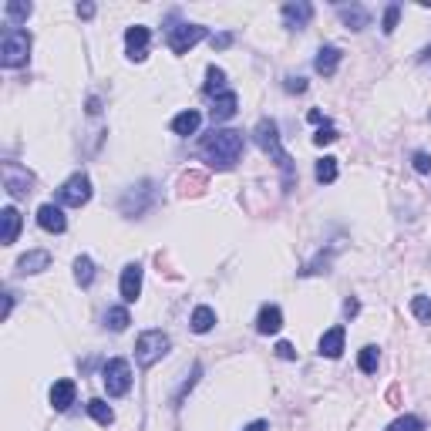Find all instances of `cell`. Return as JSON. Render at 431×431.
<instances>
[{
	"label": "cell",
	"mask_w": 431,
	"mask_h": 431,
	"mask_svg": "<svg viewBox=\"0 0 431 431\" xmlns=\"http://www.w3.org/2000/svg\"><path fill=\"white\" fill-rule=\"evenodd\" d=\"M283 88H287L290 94H304V92H307V77L287 75V81H283Z\"/></svg>",
	"instance_id": "8d00e7d4"
},
{
	"label": "cell",
	"mask_w": 431,
	"mask_h": 431,
	"mask_svg": "<svg viewBox=\"0 0 431 431\" xmlns=\"http://www.w3.org/2000/svg\"><path fill=\"white\" fill-rule=\"evenodd\" d=\"M4 14H7V20H11V27H14V24H20V20H27V17L34 14V4L7 0V4H4Z\"/></svg>",
	"instance_id": "f546056e"
},
{
	"label": "cell",
	"mask_w": 431,
	"mask_h": 431,
	"mask_svg": "<svg viewBox=\"0 0 431 431\" xmlns=\"http://www.w3.org/2000/svg\"><path fill=\"white\" fill-rule=\"evenodd\" d=\"M340 58H344V51H340L337 44H323L320 51H317V58H313V71H317V75H323V77L337 75Z\"/></svg>",
	"instance_id": "e0dca14e"
},
{
	"label": "cell",
	"mask_w": 431,
	"mask_h": 431,
	"mask_svg": "<svg viewBox=\"0 0 431 431\" xmlns=\"http://www.w3.org/2000/svg\"><path fill=\"white\" fill-rule=\"evenodd\" d=\"M101 111V101L98 98H88V115H98Z\"/></svg>",
	"instance_id": "f6af8a7d"
},
{
	"label": "cell",
	"mask_w": 431,
	"mask_h": 431,
	"mask_svg": "<svg viewBox=\"0 0 431 431\" xmlns=\"http://www.w3.org/2000/svg\"><path fill=\"white\" fill-rule=\"evenodd\" d=\"M307 118H310V122H313V125H323V115H320V111H317V108H313V111H310Z\"/></svg>",
	"instance_id": "bcb514c9"
},
{
	"label": "cell",
	"mask_w": 431,
	"mask_h": 431,
	"mask_svg": "<svg viewBox=\"0 0 431 431\" xmlns=\"http://www.w3.org/2000/svg\"><path fill=\"white\" fill-rule=\"evenodd\" d=\"M94 277H98V266H94L92 256H77L75 260V283L81 287V290H88L94 283Z\"/></svg>",
	"instance_id": "7402d4cb"
},
{
	"label": "cell",
	"mask_w": 431,
	"mask_h": 431,
	"mask_svg": "<svg viewBox=\"0 0 431 431\" xmlns=\"http://www.w3.org/2000/svg\"><path fill=\"white\" fill-rule=\"evenodd\" d=\"M0 219H4V246H11V243H17V236H20V213H17L14 206H7L4 213H0Z\"/></svg>",
	"instance_id": "603a6c76"
},
{
	"label": "cell",
	"mask_w": 431,
	"mask_h": 431,
	"mask_svg": "<svg viewBox=\"0 0 431 431\" xmlns=\"http://www.w3.org/2000/svg\"><path fill=\"white\" fill-rule=\"evenodd\" d=\"M266 428H270V425H266L263 418H256V421H249V425H246L243 431H266Z\"/></svg>",
	"instance_id": "ee69618b"
},
{
	"label": "cell",
	"mask_w": 431,
	"mask_h": 431,
	"mask_svg": "<svg viewBox=\"0 0 431 431\" xmlns=\"http://www.w3.org/2000/svg\"><path fill=\"white\" fill-rule=\"evenodd\" d=\"M11 310H14V293H11V290H4V320L11 317Z\"/></svg>",
	"instance_id": "7bdbcfd3"
},
{
	"label": "cell",
	"mask_w": 431,
	"mask_h": 431,
	"mask_svg": "<svg viewBox=\"0 0 431 431\" xmlns=\"http://www.w3.org/2000/svg\"><path fill=\"white\" fill-rule=\"evenodd\" d=\"M277 357H280V361H296V351H293L290 340H280V344H277Z\"/></svg>",
	"instance_id": "ab89813d"
},
{
	"label": "cell",
	"mask_w": 431,
	"mask_h": 431,
	"mask_svg": "<svg viewBox=\"0 0 431 431\" xmlns=\"http://www.w3.org/2000/svg\"><path fill=\"white\" fill-rule=\"evenodd\" d=\"M357 313H361V304H357L354 296H351V300H344V317H347V320H354Z\"/></svg>",
	"instance_id": "60d3db41"
},
{
	"label": "cell",
	"mask_w": 431,
	"mask_h": 431,
	"mask_svg": "<svg viewBox=\"0 0 431 431\" xmlns=\"http://www.w3.org/2000/svg\"><path fill=\"white\" fill-rule=\"evenodd\" d=\"M34 175L27 169H20L14 162H4V189H7V196L11 199H24L27 192H34Z\"/></svg>",
	"instance_id": "9c48e42d"
},
{
	"label": "cell",
	"mask_w": 431,
	"mask_h": 431,
	"mask_svg": "<svg viewBox=\"0 0 431 431\" xmlns=\"http://www.w3.org/2000/svg\"><path fill=\"white\" fill-rule=\"evenodd\" d=\"M337 139H340L337 128H334L330 122H323L320 128H317V135H313V145H320V149H323V145H330V142H337Z\"/></svg>",
	"instance_id": "e575fe53"
},
{
	"label": "cell",
	"mask_w": 431,
	"mask_h": 431,
	"mask_svg": "<svg viewBox=\"0 0 431 431\" xmlns=\"http://www.w3.org/2000/svg\"><path fill=\"white\" fill-rule=\"evenodd\" d=\"M209 41H213V47H216V51H226V47H232V41H236V34L223 31V34H213Z\"/></svg>",
	"instance_id": "f35d334b"
},
{
	"label": "cell",
	"mask_w": 431,
	"mask_h": 431,
	"mask_svg": "<svg viewBox=\"0 0 431 431\" xmlns=\"http://www.w3.org/2000/svg\"><path fill=\"white\" fill-rule=\"evenodd\" d=\"M51 266V253L47 249H27L20 260H17V277H34V273H44Z\"/></svg>",
	"instance_id": "5bb4252c"
},
{
	"label": "cell",
	"mask_w": 431,
	"mask_h": 431,
	"mask_svg": "<svg viewBox=\"0 0 431 431\" xmlns=\"http://www.w3.org/2000/svg\"><path fill=\"white\" fill-rule=\"evenodd\" d=\"M411 313H415L421 323H431V300L428 296H421V293L411 296Z\"/></svg>",
	"instance_id": "d6a6232c"
},
{
	"label": "cell",
	"mask_w": 431,
	"mask_h": 431,
	"mask_svg": "<svg viewBox=\"0 0 431 431\" xmlns=\"http://www.w3.org/2000/svg\"><path fill=\"white\" fill-rule=\"evenodd\" d=\"M94 14H98V7H94V4H77V17H81V20H92Z\"/></svg>",
	"instance_id": "b9f144b4"
},
{
	"label": "cell",
	"mask_w": 431,
	"mask_h": 431,
	"mask_svg": "<svg viewBox=\"0 0 431 431\" xmlns=\"http://www.w3.org/2000/svg\"><path fill=\"white\" fill-rule=\"evenodd\" d=\"M37 226H41L44 232H64V230H68V216H64L61 206L44 202V206L37 209Z\"/></svg>",
	"instance_id": "9a60e30c"
},
{
	"label": "cell",
	"mask_w": 431,
	"mask_h": 431,
	"mask_svg": "<svg viewBox=\"0 0 431 431\" xmlns=\"http://www.w3.org/2000/svg\"><path fill=\"white\" fill-rule=\"evenodd\" d=\"M75 394H77V385L71 377L54 381V387H51V408H54V411H68V408L75 404Z\"/></svg>",
	"instance_id": "ffe728a7"
},
{
	"label": "cell",
	"mask_w": 431,
	"mask_h": 431,
	"mask_svg": "<svg viewBox=\"0 0 431 431\" xmlns=\"http://www.w3.org/2000/svg\"><path fill=\"white\" fill-rule=\"evenodd\" d=\"M189 327H192L196 334H209V330L216 327V310L206 307V304H202V307H196V310H192V320H189Z\"/></svg>",
	"instance_id": "d4e9b609"
},
{
	"label": "cell",
	"mask_w": 431,
	"mask_h": 431,
	"mask_svg": "<svg viewBox=\"0 0 431 431\" xmlns=\"http://www.w3.org/2000/svg\"><path fill=\"white\" fill-rule=\"evenodd\" d=\"M149 41H152V31L145 24H135L125 31V54L128 61H145L149 58Z\"/></svg>",
	"instance_id": "30bf717a"
},
{
	"label": "cell",
	"mask_w": 431,
	"mask_h": 431,
	"mask_svg": "<svg viewBox=\"0 0 431 431\" xmlns=\"http://www.w3.org/2000/svg\"><path fill=\"white\" fill-rule=\"evenodd\" d=\"M398 20H401V4H387L385 20H381V31H385V34H394V27H398Z\"/></svg>",
	"instance_id": "836d02e7"
},
{
	"label": "cell",
	"mask_w": 431,
	"mask_h": 431,
	"mask_svg": "<svg viewBox=\"0 0 431 431\" xmlns=\"http://www.w3.org/2000/svg\"><path fill=\"white\" fill-rule=\"evenodd\" d=\"M128 323H132V317H128V310H125V307H108L105 327L111 330V334H122V330H128Z\"/></svg>",
	"instance_id": "83f0119b"
},
{
	"label": "cell",
	"mask_w": 431,
	"mask_h": 431,
	"mask_svg": "<svg viewBox=\"0 0 431 431\" xmlns=\"http://www.w3.org/2000/svg\"><path fill=\"white\" fill-rule=\"evenodd\" d=\"M118 290H122L125 304H135V300H139L142 296V263H125Z\"/></svg>",
	"instance_id": "7c38bea8"
},
{
	"label": "cell",
	"mask_w": 431,
	"mask_h": 431,
	"mask_svg": "<svg viewBox=\"0 0 431 431\" xmlns=\"http://www.w3.org/2000/svg\"><path fill=\"white\" fill-rule=\"evenodd\" d=\"M411 165H415V172L428 175V172H431V155L428 152H415V155H411Z\"/></svg>",
	"instance_id": "74e56055"
},
{
	"label": "cell",
	"mask_w": 431,
	"mask_h": 431,
	"mask_svg": "<svg viewBox=\"0 0 431 431\" xmlns=\"http://www.w3.org/2000/svg\"><path fill=\"white\" fill-rule=\"evenodd\" d=\"M280 327H283V310L277 304H263L256 313V330L263 337H270V334H280Z\"/></svg>",
	"instance_id": "ac0fdd59"
},
{
	"label": "cell",
	"mask_w": 431,
	"mask_h": 431,
	"mask_svg": "<svg viewBox=\"0 0 431 431\" xmlns=\"http://www.w3.org/2000/svg\"><path fill=\"white\" fill-rule=\"evenodd\" d=\"M31 58V34L20 27H7L0 37V64L4 68H24Z\"/></svg>",
	"instance_id": "277c9868"
},
{
	"label": "cell",
	"mask_w": 431,
	"mask_h": 431,
	"mask_svg": "<svg viewBox=\"0 0 431 431\" xmlns=\"http://www.w3.org/2000/svg\"><path fill=\"white\" fill-rule=\"evenodd\" d=\"M313 175H317L320 185L337 182V158H334V155H323L320 162H317V169H313Z\"/></svg>",
	"instance_id": "4316f807"
},
{
	"label": "cell",
	"mask_w": 431,
	"mask_h": 431,
	"mask_svg": "<svg viewBox=\"0 0 431 431\" xmlns=\"http://www.w3.org/2000/svg\"><path fill=\"white\" fill-rule=\"evenodd\" d=\"M88 415L94 418V421H98V425H111V421H115V411H111V404H108V401H101V398H92L88 401Z\"/></svg>",
	"instance_id": "4dcf8cb0"
},
{
	"label": "cell",
	"mask_w": 431,
	"mask_h": 431,
	"mask_svg": "<svg viewBox=\"0 0 431 431\" xmlns=\"http://www.w3.org/2000/svg\"><path fill=\"white\" fill-rule=\"evenodd\" d=\"M418 61H421V64L431 61V47H425V51H421V58H418Z\"/></svg>",
	"instance_id": "7dc6e473"
},
{
	"label": "cell",
	"mask_w": 431,
	"mask_h": 431,
	"mask_svg": "<svg viewBox=\"0 0 431 431\" xmlns=\"http://www.w3.org/2000/svg\"><path fill=\"white\" fill-rule=\"evenodd\" d=\"M88 199H92V179H88L85 172H75V175H71V179H64L61 189H58V206L81 209Z\"/></svg>",
	"instance_id": "52a82bcc"
},
{
	"label": "cell",
	"mask_w": 431,
	"mask_h": 431,
	"mask_svg": "<svg viewBox=\"0 0 431 431\" xmlns=\"http://www.w3.org/2000/svg\"><path fill=\"white\" fill-rule=\"evenodd\" d=\"M236 111H239V94L226 88L223 94H216L213 108H209V118H213V125H219V122H230V118H236Z\"/></svg>",
	"instance_id": "4fadbf2b"
},
{
	"label": "cell",
	"mask_w": 431,
	"mask_h": 431,
	"mask_svg": "<svg viewBox=\"0 0 431 431\" xmlns=\"http://www.w3.org/2000/svg\"><path fill=\"white\" fill-rule=\"evenodd\" d=\"M377 364H381V351L368 344V347H361V354H357V368L364 370V374H377Z\"/></svg>",
	"instance_id": "f1b7e54d"
},
{
	"label": "cell",
	"mask_w": 431,
	"mask_h": 431,
	"mask_svg": "<svg viewBox=\"0 0 431 431\" xmlns=\"http://www.w3.org/2000/svg\"><path fill=\"white\" fill-rule=\"evenodd\" d=\"M344 337H347V330H344V327H330V330L320 337V344H317V354L337 361V357L344 354Z\"/></svg>",
	"instance_id": "d6986e66"
},
{
	"label": "cell",
	"mask_w": 431,
	"mask_h": 431,
	"mask_svg": "<svg viewBox=\"0 0 431 431\" xmlns=\"http://www.w3.org/2000/svg\"><path fill=\"white\" fill-rule=\"evenodd\" d=\"M101 385H105L108 398H125L132 391V364L125 357H111L101 368Z\"/></svg>",
	"instance_id": "8992f818"
},
{
	"label": "cell",
	"mask_w": 431,
	"mask_h": 431,
	"mask_svg": "<svg viewBox=\"0 0 431 431\" xmlns=\"http://www.w3.org/2000/svg\"><path fill=\"white\" fill-rule=\"evenodd\" d=\"M385 431H425V418L418 415H401L398 421H391Z\"/></svg>",
	"instance_id": "1f68e13d"
},
{
	"label": "cell",
	"mask_w": 431,
	"mask_h": 431,
	"mask_svg": "<svg viewBox=\"0 0 431 431\" xmlns=\"http://www.w3.org/2000/svg\"><path fill=\"white\" fill-rule=\"evenodd\" d=\"M202 125V115L196 111V108H189V111H179L175 118H172V132L175 135H182V139H189V135H196Z\"/></svg>",
	"instance_id": "44dd1931"
},
{
	"label": "cell",
	"mask_w": 431,
	"mask_h": 431,
	"mask_svg": "<svg viewBox=\"0 0 431 431\" xmlns=\"http://www.w3.org/2000/svg\"><path fill=\"white\" fill-rule=\"evenodd\" d=\"M209 37V31L202 27V24H175V27H169V51L172 54H189L192 47L199 44V41H206Z\"/></svg>",
	"instance_id": "ba28073f"
},
{
	"label": "cell",
	"mask_w": 431,
	"mask_h": 431,
	"mask_svg": "<svg viewBox=\"0 0 431 431\" xmlns=\"http://www.w3.org/2000/svg\"><path fill=\"white\" fill-rule=\"evenodd\" d=\"M202 189H206V172H199V169L182 172V179H179V196H199Z\"/></svg>",
	"instance_id": "cb8c5ba5"
},
{
	"label": "cell",
	"mask_w": 431,
	"mask_h": 431,
	"mask_svg": "<svg viewBox=\"0 0 431 431\" xmlns=\"http://www.w3.org/2000/svg\"><path fill=\"white\" fill-rule=\"evenodd\" d=\"M243 132H236V128H213L206 139H202V155H206V162L219 172H230L236 169V162H239V155H243Z\"/></svg>",
	"instance_id": "6da1fadb"
},
{
	"label": "cell",
	"mask_w": 431,
	"mask_h": 431,
	"mask_svg": "<svg viewBox=\"0 0 431 431\" xmlns=\"http://www.w3.org/2000/svg\"><path fill=\"white\" fill-rule=\"evenodd\" d=\"M155 182L152 179H142V182L128 185L122 192V199H118V209H122V216H128V219H142V216L149 213L155 206Z\"/></svg>",
	"instance_id": "3957f363"
},
{
	"label": "cell",
	"mask_w": 431,
	"mask_h": 431,
	"mask_svg": "<svg viewBox=\"0 0 431 431\" xmlns=\"http://www.w3.org/2000/svg\"><path fill=\"white\" fill-rule=\"evenodd\" d=\"M280 17H283V27L304 31L310 20H313V4H307V0H290V4H283Z\"/></svg>",
	"instance_id": "8fae6325"
},
{
	"label": "cell",
	"mask_w": 431,
	"mask_h": 431,
	"mask_svg": "<svg viewBox=\"0 0 431 431\" xmlns=\"http://www.w3.org/2000/svg\"><path fill=\"white\" fill-rule=\"evenodd\" d=\"M253 139H256V145H260L263 152L277 162V169L283 172V192H290L293 185H296V165H293V155L280 142V125L273 118H260L256 128H253Z\"/></svg>",
	"instance_id": "7a4b0ae2"
},
{
	"label": "cell",
	"mask_w": 431,
	"mask_h": 431,
	"mask_svg": "<svg viewBox=\"0 0 431 431\" xmlns=\"http://www.w3.org/2000/svg\"><path fill=\"white\" fill-rule=\"evenodd\" d=\"M337 17L340 24L347 27V31H364V27H370V11L368 7H361V4H340L337 7Z\"/></svg>",
	"instance_id": "2e32d148"
},
{
	"label": "cell",
	"mask_w": 431,
	"mask_h": 431,
	"mask_svg": "<svg viewBox=\"0 0 431 431\" xmlns=\"http://www.w3.org/2000/svg\"><path fill=\"white\" fill-rule=\"evenodd\" d=\"M169 347H172V337L165 330H145V334H139V340H135V361H139V368L158 364L162 357L169 354Z\"/></svg>",
	"instance_id": "5b68a950"
},
{
	"label": "cell",
	"mask_w": 431,
	"mask_h": 431,
	"mask_svg": "<svg viewBox=\"0 0 431 431\" xmlns=\"http://www.w3.org/2000/svg\"><path fill=\"white\" fill-rule=\"evenodd\" d=\"M199 374H202V364H196V368H192V374H189V381H185V385L179 387V394H175V408H179V404H182V398H185V394H189V391L196 387V381H199Z\"/></svg>",
	"instance_id": "d590c367"
},
{
	"label": "cell",
	"mask_w": 431,
	"mask_h": 431,
	"mask_svg": "<svg viewBox=\"0 0 431 431\" xmlns=\"http://www.w3.org/2000/svg\"><path fill=\"white\" fill-rule=\"evenodd\" d=\"M226 92V71L223 68H216V64H209L206 68V85H202V94H223Z\"/></svg>",
	"instance_id": "484cf974"
}]
</instances>
